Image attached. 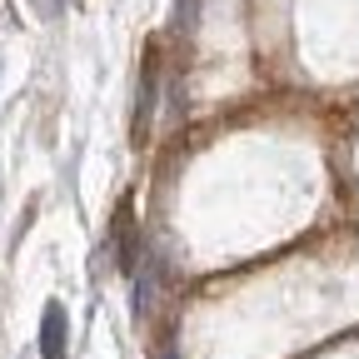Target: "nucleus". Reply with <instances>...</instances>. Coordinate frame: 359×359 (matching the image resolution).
Instances as JSON below:
<instances>
[{
	"label": "nucleus",
	"mask_w": 359,
	"mask_h": 359,
	"mask_svg": "<svg viewBox=\"0 0 359 359\" xmlns=\"http://www.w3.org/2000/svg\"><path fill=\"white\" fill-rule=\"evenodd\" d=\"M70 344V320H65V304H45V320H40V354L45 359H65Z\"/></svg>",
	"instance_id": "obj_2"
},
{
	"label": "nucleus",
	"mask_w": 359,
	"mask_h": 359,
	"mask_svg": "<svg viewBox=\"0 0 359 359\" xmlns=\"http://www.w3.org/2000/svg\"><path fill=\"white\" fill-rule=\"evenodd\" d=\"M160 359H180V354H175V344H165V354H160Z\"/></svg>",
	"instance_id": "obj_4"
},
{
	"label": "nucleus",
	"mask_w": 359,
	"mask_h": 359,
	"mask_svg": "<svg viewBox=\"0 0 359 359\" xmlns=\"http://www.w3.org/2000/svg\"><path fill=\"white\" fill-rule=\"evenodd\" d=\"M110 240H115V250H110V259L125 269H140V235H135V210L130 205H120L115 210V230H110Z\"/></svg>",
	"instance_id": "obj_1"
},
{
	"label": "nucleus",
	"mask_w": 359,
	"mask_h": 359,
	"mask_svg": "<svg viewBox=\"0 0 359 359\" xmlns=\"http://www.w3.org/2000/svg\"><path fill=\"white\" fill-rule=\"evenodd\" d=\"M35 6H40V15H60V11H65V0H35Z\"/></svg>",
	"instance_id": "obj_3"
}]
</instances>
